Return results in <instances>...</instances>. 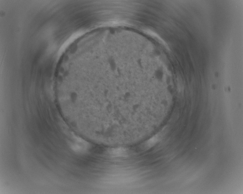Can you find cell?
Here are the masks:
<instances>
[{
    "label": "cell",
    "mask_w": 243,
    "mask_h": 194,
    "mask_svg": "<svg viewBox=\"0 0 243 194\" xmlns=\"http://www.w3.org/2000/svg\"><path fill=\"white\" fill-rule=\"evenodd\" d=\"M158 141V138L157 136H155L150 139L147 141L146 143V146L147 147H152L154 145L156 144Z\"/></svg>",
    "instance_id": "7a4b0ae2"
},
{
    "label": "cell",
    "mask_w": 243,
    "mask_h": 194,
    "mask_svg": "<svg viewBox=\"0 0 243 194\" xmlns=\"http://www.w3.org/2000/svg\"><path fill=\"white\" fill-rule=\"evenodd\" d=\"M109 152L111 156L116 157H124L127 154L126 150L122 147L112 149Z\"/></svg>",
    "instance_id": "6da1fadb"
}]
</instances>
